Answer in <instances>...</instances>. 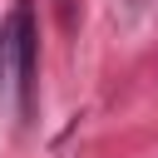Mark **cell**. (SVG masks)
<instances>
[{
    "label": "cell",
    "instance_id": "7a4b0ae2",
    "mask_svg": "<svg viewBox=\"0 0 158 158\" xmlns=\"http://www.w3.org/2000/svg\"><path fill=\"white\" fill-rule=\"evenodd\" d=\"M20 94H25V79H20V40H15V20L0 25V104H15L20 109Z\"/></svg>",
    "mask_w": 158,
    "mask_h": 158
},
{
    "label": "cell",
    "instance_id": "6da1fadb",
    "mask_svg": "<svg viewBox=\"0 0 158 158\" xmlns=\"http://www.w3.org/2000/svg\"><path fill=\"white\" fill-rule=\"evenodd\" d=\"M15 20V40H20V79H25V94H20V118H30V104H35V20H30V5L20 0L10 10Z\"/></svg>",
    "mask_w": 158,
    "mask_h": 158
}]
</instances>
